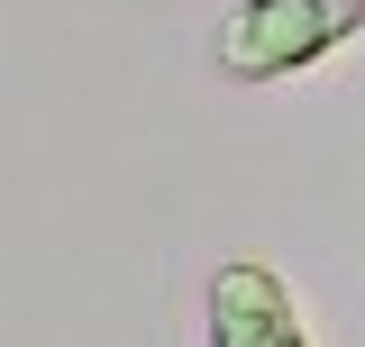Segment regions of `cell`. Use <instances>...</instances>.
Segmentation results:
<instances>
[{"label": "cell", "instance_id": "cell-1", "mask_svg": "<svg viewBox=\"0 0 365 347\" xmlns=\"http://www.w3.org/2000/svg\"><path fill=\"white\" fill-rule=\"evenodd\" d=\"M365 28V0H237L220 19V74L228 83H292L319 55Z\"/></svg>", "mask_w": 365, "mask_h": 347}, {"label": "cell", "instance_id": "cell-2", "mask_svg": "<svg viewBox=\"0 0 365 347\" xmlns=\"http://www.w3.org/2000/svg\"><path fill=\"white\" fill-rule=\"evenodd\" d=\"M210 347H311L292 283L274 265H256V256L220 265L210 274Z\"/></svg>", "mask_w": 365, "mask_h": 347}]
</instances>
